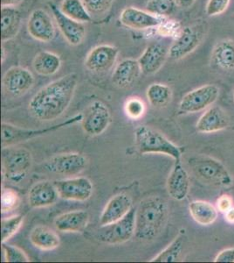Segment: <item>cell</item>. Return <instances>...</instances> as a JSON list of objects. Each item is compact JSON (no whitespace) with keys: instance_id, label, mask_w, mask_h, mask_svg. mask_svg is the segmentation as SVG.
Returning <instances> with one entry per match:
<instances>
[{"instance_id":"cell-1","label":"cell","mask_w":234,"mask_h":263,"mask_svg":"<svg viewBox=\"0 0 234 263\" xmlns=\"http://www.w3.org/2000/svg\"><path fill=\"white\" fill-rule=\"evenodd\" d=\"M77 84V75L71 73L43 87L30 100V114L39 121L56 120L69 108Z\"/></svg>"},{"instance_id":"cell-2","label":"cell","mask_w":234,"mask_h":263,"mask_svg":"<svg viewBox=\"0 0 234 263\" xmlns=\"http://www.w3.org/2000/svg\"><path fill=\"white\" fill-rule=\"evenodd\" d=\"M169 209L162 197H146L141 201L136 213L135 237L140 241H152L160 235L165 228Z\"/></svg>"},{"instance_id":"cell-3","label":"cell","mask_w":234,"mask_h":263,"mask_svg":"<svg viewBox=\"0 0 234 263\" xmlns=\"http://www.w3.org/2000/svg\"><path fill=\"white\" fill-rule=\"evenodd\" d=\"M193 175L201 182L214 187H229L233 183L231 174L224 165L214 157L194 156L188 160Z\"/></svg>"},{"instance_id":"cell-4","label":"cell","mask_w":234,"mask_h":263,"mask_svg":"<svg viewBox=\"0 0 234 263\" xmlns=\"http://www.w3.org/2000/svg\"><path fill=\"white\" fill-rule=\"evenodd\" d=\"M136 143L140 154H163L180 162L182 150L159 132L147 126H139L135 130Z\"/></svg>"},{"instance_id":"cell-5","label":"cell","mask_w":234,"mask_h":263,"mask_svg":"<svg viewBox=\"0 0 234 263\" xmlns=\"http://www.w3.org/2000/svg\"><path fill=\"white\" fill-rule=\"evenodd\" d=\"M32 165V154L24 147H4L2 171L5 179L12 183H19L27 177Z\"/></svg>"},{"instance_id":"cell-6","label":"cell","mask_w":234,"mask_h":263,"mask_svg":"<svg viewBox=\"0 0 234 263\" xmlns=\"http://www.w3.org/2000/svg\"><path fill=\"white\" fill-rule=\"evenodd\" d=\"M82 120L83 114H77L69 120H65L64 122L59 123L47 128L36 129V130L21 128L8 123L3 122L1 126H2V147L4 148V147H12L18 144L24 143L33 138L49 135L54 132L58 131L59 129H62L82 121Z\"/></svg>"},{"instance_id":"cell-7","label":"cell","mask_w":234,"mask_h":263,"mask_svg":"<svg viewBox=\"0 0 234 263\" xmlns=\"http://www.w3.org/2000/svg\"><path fill=\"white\" fill-rule=\"evenodd\" d=\"M207 30L208 24L205 21L183 28L169 48V57L178 61L192 54L201 44Z\"/></svg>"},{"instance_id":"cell-8","label":"cell","mask_w":234,"mask_h":263,"mask_svg":"<svg viewBox=\"0 0 234 263\" xmlns=\"http://www.w3.org/2000/svg\"><path fill=\"white\" fill-rule=\"evenodd\" d=\"M136 213L137 210L132 208L122 219L100 227L97 233L98 239L110 245H119L129 241L135 235Z\"/></svg>"},{"instance_id":"cell-9","label":"cell","mask_w":234,"mask_h":263,"mask_svg":"<svg viewBox=\"0 0 234 263\" xmlns=\"http://www.w3.org/2000/svg\"><path fill=\"white\" fill-rule=\"evenodd\" d=\"M220 96V89L215 84H206L187 93L182 99L179 111L182 114H196L214 104Z\"/></svg>"},{"instance_id":"cell-10","label":"cell","mask_w":234,"mask_h":263,"mask_svg":"<svg viewBox=\"0 0 234 263\" xmlns=\"http://www.w3.org/2000/svg\"><path fill=\"white\" fill-rule=\"evenodd\" d=\"M88 159L79 153H65L54 156L43 165L45 171L59 176H76L86 170Z\"/></svg>"},{"instance_id":"cell-11","label":"cell","mask_w":234,"mask_h":263,"mask_svg":"<svg viewBox=\"0 0 234 263\" xmlns=\"http://www.w3.org/2000/svg\"><path fill=\"white\" fill-rule=\"evenodd\" d=\"M34 77L29 69L14 66L5 73L2 85L5 92L12 98H20L34 85Z\"/></svg>"},{"instance_id":"cell-12","label":"cell","mask_w":234,"mask_h":263,"mask_svg":"<svg viewBox=\"0 0 234 263\" xmlns=\"http://www.w3.org/2000/svg\"><path fill=\"white\" fill-rule=\"evenodd\" d=\"M82 128L91 136H98L106 131L111 123V114L109 108L101 101L90 105L86 115H83Z\"/></svg>"},{"instance_id":"cell-13","label":"cell","mask_w":234,"mask_h":263,"mask_svg":"<svg viewBox=\"0 0 234 263\" xmlns=\"http://www.w3.org/2000/svg\"><path fill=\"white\" fill-rule=\"evenodd\" d=\"M60 198L69 201L84 202L93 194V183L86 177H75L54 182Z\"/></svg>"},{"instance_id":"cell-14","label":"cell","mask_w":234,"mask_h":263,"mask_svg":"<svg viewBox=\"0 0 234 263\" xmlns=\"http://www.w3.org/2000/svg\"><path fill=\"white\" fill-rule=\"evenodd\" d=\"M118 54V48L116 47L106 44L97 46L87 55L85 66L93 73H106L116 64Z\"/></svg>"},{"instance_id":"cell-15","label":"cell","mask_w":234,"mask_h":263,"mask_svg":"<svg viewBox=\"0 0 234 263\" xmlns=\"http://www.w3.org/2000/svg\"><path fill=\"white\" fill-rule=\"evenodd\" d=\"M51 11L54 15L59 30L62 33L66 41L72 46H78L85 39L86 36V27L84 23L74 21L64 14L59 7L54 4H50Z\"/></svg>"},{"instance_id":"cell-16","label":"cell","mask_w":234,"mask_h":263,"mask_svg":"<svg viewBox=\"0 0 234 263\" xmlns=\"http://www.w3.org/2000/svg\"><path fill=\"white\" fill-rule=\"evenodd\" d=\"M27 31L33 39L41 42H50L54 39L56 29L51 16L43 9H36L27 21Z\"/></svg>"},{"instance_id":"cell-17","label":"cell","mask_w":234,"mask_h":263,"mask_svg":"<svg viewBox=\"0 0 234 263\" xmlns=\"http://www.w3.org/2000/svg\"><path fill=\"white\" fill-rule=\"evenodd\" d=\"M169 55V48L159 42L152 43L145 48L138 59L142 73L153 75L160 70Z\"/></svg>"},{"instance_id":"cell-18","label":"cell","mask_w":234,"mask_h":263,"mask_svg":"<svg viewBox=\"0 0 234 263\" xmlns=\"http://www.w3.org/2000/svg\"><path fill=\"white\" fill-rule=\"evenodd\" d=\"M120 21L125 27L136 30H144L158 27L163 23V20L160 17L132 6L122 10Z\"/></svg>"},{"instance_id":"cell-19","label":"cell","mask_w":234,"mask_h":263,"mask_svg":"<svg viewBox=\"0 0 234 263\" xmlns=\"http://www.w3.org/2000/svg\"><path fill=\"white\" fill-rule=\"evenodd\" d=\"M132 200L127 194L116 195L106 204L101 213L99 224L100 227L112 224L124 218L132 209Z\"/></svg>"},{"instance_id":"cell-20","label":"cell","mask_w":234,"mask_h":263,"mask_svg":"<svg viewBox=\"0 0 234 263\" xmlns=\"http://www.w3.org/2000/svg\"><path fill=\"white\" fill-rule=\"evenodd\" d=\"M169 196L177 201L184 200L190 191V177L180 162H176L167 179Z\"/></svg>"},{"instance_id":"cell-21","label":"cell","mask_w":234,"mask_h":263,"mask_svg":"<svg viewBox=\"0 0 234 263\" xmlns=\"http://www.w3.org/2000/svg\"><path fill=\"white\" fill-rule=\"evenodd\" d=\"M59 193L54 183L48 181L37 182L28 192V203L32 208H44L56 203Z\"/></svg>"},{"instance_id":"cell-22","label":"cell","mask_w":234,"mask_h":263,"mask_svg":"<svg viewBox=\"0 0 234 263\" xmlns=\"http://www.w3.org/2000/svg\"><path fill=\"white\" fill-rule=\"evenodd\" d=\"M141 72L138 60L124 59L116 65L113 72L112 83L120 89H126L137 82Z\"/></svg>"},{"instance_id":"cell-23","label":"cell","mask_w":234,"mask_h":263,"mask_svg":"<svg viewBox=\"0 0 234 263\" xmlns=\"http://www.w3.org/2000/svg\"><path fill=\"white\" fill-rule=\"evenodd\" d=\"M230 123L229 117L222 108L214 106L205 111L196 125L197 130L202 134H211L227 128Z\"/></svg>"},{"instance_id":"cell-24","label":"cell","mask_w":234,"mask_h":263,"mask_svg":"<svg viewBox=\"0 0 234 263\" xmlns=\"http://www.w3.org/2000/svg\"><path fill=\"white\" fill-rule=\"evenodd\" d=\"M89 220L88 212L76 210L57 217L54 219V227L62 233H82L88 227Z\"/></svg>"},{"instance_id":"cell-25","label":"cell","mask_w":234,"mask_h":263,"mask_svg":"<svg viewBox=\"0 0 234 263\" xmlns=\"http://www.w3.org/2000/svg\"><path fill=\"white\" fill-rule=\"evenodd\" d=\"M30 241L35 248L43 251H51L59 247L60 239L53 229L46 226H37L31 231Z\"/></svg>"},{"instance_id":"cell-26","label":"cell","mask_w":234,"mask_h":263,"mask_svg":"<svg viewBox=\"0 0 234 263\" xmlns=\"http://www.w3.org/2000/svg\"><path fill=\"white\" fill-rule=\"evenodd\" d=\"M21 13L14 7H2L1 9V40L7 42L15 38L20 29Z\"/></svg>"},{"instance_id":"cell-27","label":"cell","mask_w":234,"mask_h":263,"mask_svg":"<svg viewBox=\"0 0 234 263\" xmlns=\"http://www.w3.org/2000/svg\"><path fill=\"white\" fill-rule=\"evenodd\" d=\"M211 62L214 65L225 71L234 69V42L223 40L217 43L211 53Z\"/></svg>"},{"instance_id":"cell-28","label":"cell","mask_w":234,"mask_h":263,"mask_svg":"<svg viewBox=\"0 0 234 263\" xmlns=\"http://www.w3.org/2000/svg\"><path fill=\"white\" fill-rule=\"evenodd\" d=\"M33 67L37 74L44 77H50L59 71L61 67V59L58 54L54 53L49 51H41L34 57Z\"/></svg>"},{"instance_id":"cell-29","label":"cell","mask_w":234,"mask_h":263,"mask_svg":"<svg viewBox=\"0 0 234 263\" xmlns=\"http://www.w3.org/2000/svg\"><path fill=\"white\" fill-rule=\"evenodd\" d=\"M189 211L193 219L201 226L214 224L218 218V209L206 201H193L189 205Z\"/></svg>"},{"instance_id":"cell-30","label":"cell","mask_w":234,"mask_h":263,"mask_svg":"<svg viewBox=\"0 0 234 263\" xmlns=\"http://www.w3.org/2000/svg\"><path fill=\"white\" fill-rule=\"evenodd\" d=\"M146 96L153 107H166L172 101V90L165 84L156 83L148 86Z\"/></svg>"},{"instance_id":"cell-31","label":"cell","mask_w":234,"mask_h":263,"mask_svg":"<svg viewBox=\"0 0 234 263\" xmlns=\"http://www.w3.org/2000/svg\"><path fill=\"white\" fill-rule=\"evenodd\" d=\"M59 9L69 18L81 23L92 21V16L89 14L82 0H62Z\"/></svg>"},{"instance_id":"cell-32","label":"cell","mask_w":234,"mask_h":263,"mask_svg":"<svg viewBox=\"0 0 234 263\" xmlns=\"http://www.w3.org/2000/svg\"><path fill=\"white\" fill-rule=\"evenodd\" d=\"M184 231L180 233L167 248L153 258L152 262H177L180 260L184 245Z\"/></svg>"},{"instance_id":"cell-33","label":"cell","mask_w":234,"mask_h":263,"mask_svg":"<svg viewBox=\"0 0 234 263\" xmlns=\"http://www.w3.org/2000/svg\"><path fill=\"white\" fill-rule=\"evenodd\" d=\"M177 6L176 0H148L146 10L154 15L164 17L172 15L175 12Z\"/></svg>"},{"instance_id":"cell-34","label":"cell","mask_w":234,"mask_h":263,"mask_svg":"<svg viewBox=\"0 0 234 263\" xmlns=\"http://www.w3.org/2000/svg\"><path fill=\"white\" fill-rule=\"evenodd\" d=\"M24 222V216L21 214L4 218L1 221V236L2 242H6L15 233L20 229Z\"/></svg>"},{"instance_id":"cell-35","label":"cell","mask_w":234,"mask_h":263,"mask_svg":"<svg viewBox=\"0 0 234 263\" xmlns=\"http://www.w3.org/2000/svg\"><path fill=\"white\" fill-rule=\"evenodd\" d=\"M88 12L92 17L104 15L112 7L115 0H82Z\"/></svg>"},{"instance_id":"cell-36","label":"cell","mask_w":234,"mask_h":263,"mask_svg":"<svg viewBox=\"0 0 234 263\" xmlns=\"http://www.w3.org/2000/svg\"><path fill=\"white\" fill-rule=\"evenodd\" d=\"M19 204V196L14 190L10 188H4L1 195V210L2 213H6L12 212L18 208Z\"/></svg>"},{"instance_id":"cell-37","label":"cell","mask_w":234,"mask_h":263,"mask_svg":"<svg viewBox=\"0 0 234 263\" xmlns=\"http://www.w3.org/2000/svg\"><path fill=\"white\" fill-rule=\"evenodd\" d=\"M5 260L6 262H28L29 258L22 249L16 246L8 245L2 242Z\"/></svg>"},{"instance_id":"cell-38","label":"cell","mask_w":234,"mask_h":263,"mask_svg":"<svg viewBox=\"0 0 234 263\" xmlns=\"http://www.w3.org/2000/svg\"><path fill=\"white\" fill-rule=\"evenodd\" d=\"M145 111V105L141 99L132 98L125 104V112L131 120H138Z\"/></svg>"},{"instance_id":"cell-39","label":"cell","mask_w":234,"mask_h":263,"mask_svg":"<svg viewBox=\"0 0 234 263\" xmlns=\"http://www.w3.org/2000/svg\"><path fill=\"white\" fill-rule=\"evenodd\" d=\"M231 0H208L205 12L209 17L220 15L227 10Z\"/></svg>"},{"instance_id":"cell-40","label":"cell","mask_w":234,"mask_h":263,"mask_svg":"<svg viewBox=\"0 0 234 263\" xmlns=\"http://www.w3.org/2000/svg\"><path fill=\"white\" fill-rule=\"evenodd\" d=\"M232 199L227 195H223L217 200V209L220 213H225L232 207Z\"/></svg>"},{"instance_id":"cell-41","label":"cell","mask_w":234,"mask_h":263,"mask_svg":"<svg viewBox=\"0 0 234 263\" xmlns=\"http://www.w3.org/2000/svg\"><path fill=\"white\" fill-rule=\"evenodd\" d=\"M214 260L216 262H234V248H227L220 252Z\"/></svg>"},{"instance_id":"cell-42","label":"cell","mask_w":234,"mask_h":263,"mask_svg":"<svg viewBox=\"0 0 234 263\" xmlns=\"http://www.w3.org/2000/svg\"><path fill=\"white\" fill-rule=\"evenodd\" d=\"M195 2L196 0H176L177 6L182 9H189Z\"/></svg>"},{"instance_id":"cell-43","label":"cell","mask_w":234,"mask_h":263,"mask_svg":"<svg viewBox=\"0 0 234 263\" xmlns=\"http://www.w3.org/2000/svg\"><path fill=\"white\" fill-rule=\"evenodd\" d=\"M25 0H1L2 7H14L19 4L23 3Z\"/></svg>"},{"instance_id":"cell-44","label":"cell","mask_w":234,"mask_h":263,"mask_svg":"<svg viewBox=\"0 0 234 263\" xmlns=\"http://www.w3.org/2000/svg\"><path fill=\"white\" fill-rule=\"evenodd\" d=\"M225 219L229 224H234V206L231 207L225 213Z\"/></svg>"},{"instance_id":"cell-45","label":"cell","mask_w":234,"mask_h":263,"mask_svg":"<svg viewBox=\"0 0 234 263\" xmlns=\"http://www.w3.org/2000/svg\"><path fill=\"white\" fill-rule=\"evenodd\" d=\"M6 48H4V47H2V48H1V61H2V63H4V62H5V60H6Z\"/></svg>"},{"instance_id":"cell-46","label":"cell","mask_w":234,"mask_h":263,"mask_svg":"<svg viewBox=\"0 0 234 263\" xmlns=\"http://www.w3.org/2000/svg\"><path fill=\"white\" fill-rule=\"evenodd\" d=\"M233 99H234V93H233Z\"/></svg>"}]
</instances>
